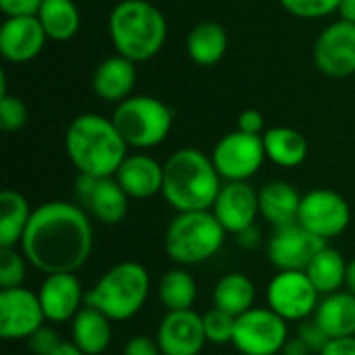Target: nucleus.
Wrapping results in <instances>:
<instances>
[{"mask_svg":"<svg viewBox=\"0 0 355 355\" xmlns=\"http://www.w3.org/2000/svg\"><path fill=\"white\" fill-rule=\"evenodd\" d=\"M19 250L29 266L46 275L77 272L94 252L89 214L73 202L52 200L33 208Z\"/></svg>","mask_w":355,"mask_h":355,"instance_id":"nucleus-1","label":"nucleus"},{"mask_svg":"<svg viewBox=\"0 0 355 355\" xmlns=\"http://www.w3.org/2000/svg\"><path fill=\"white\" fill-rule=\"evenodd\" d=\"M64 150L79 175H92L98 179L114 177L123 160L129 156V146L112 119L96 112H83L69 123Z\"/></svg>","mask_w":355,"mask_h":355,"instance_id":"nucleus-2","label":"nucleus"},{"mask_svg":"<svg viewBox=\"0 0 355 355\" xmlns=\"http://www.w3.org/2000/svg\"><path fill=\"white\" fill-rule=\"evenodd\" d=\"M223 177L212 158L198 148H181L164 162L162 198L177 212L212 210Z\"/></svg>","mask_w":355,"mask_h":355,"instance_id":"nucleus-3","label":"nucleus"},{"mask_svg":"<svg viewBox=\"0 0 355 355\" xmlns=\"http://www.w3.org/2000/svg\"><path fill=\"white\" fill-rule=\"evenodd\" d=\"M108 35L116 54L137 64L164 48L168 23L162 10L148 0H121L108 15Z\"/></svg>","mask_w":355,"mask_h":355,"instance_id":"nucleus-4","label":"nucleus"},{"mask_svg":"<svg viewBox=\"0 0 355 355\" xmlns=\"http://www.w3.org/2000/svg\"><path fill=\"white\" fill-rule=\"evenodd\" d=\"M150 295V272L144 264L125 260L110 266L85 293V306L100 310L112 322L131 320Z\"/></svg>","mask_w":355,"mask_h":355,"instance_id":"nucleus-5","label":"nucleus"},{"mask_svg":"<svg viewBox=\"0 0 355 355\" xmlns=\"http://www.w3.org/2000/svg\"><path fill=\"white\" fill-rule=\"evenodd\" d=\"M227 231L212 210L177 212L164 233V252L179 266L212 260L225 245Z\"/></svg>","mask_w":355,"mask_h":355,"instance_id":"nucleus-6","label":"nucleus"},{"mask_svg":"<svg viewBox=\"0 0 355 355\" xmlns=\"http://www.w3.org/2000/svg\"><path fill=\"white\" fill-rule=\"evenodd\" d=\"M112 123L123 135L125 144L135 150H150L160 146L173 127V110L154 96H131L114 106Z\"/></svg>","mask_w":355,"mask_h":355,"instance_id":"nucleus-7","label":"nucleus"},{"mask_svg":"<svg viewBox=\"0 0 355 355\" xmlns=\"http://www.w3.org/2000/svg\"><path fill=\"white\" fill-rule=\"evenodd\" d=\"M287 341V320L270 308H252L235 322L233 345L241 355H279Z\"/></svg>","mask_w":355,"mask_h":355,"instance_id":"nucleus-8","label":"nucleus"},{"mask_svg":"<svg viewBox=\"0 0 355 355\" xmlns=\"http://www.w3.org/2000/svg\"><path fill=\"white\" fill-rule=\"evenodd\" d=\"M268 308L287 322H302L316 314L320 293L304 270L277 272L266 289Z\"/></svg>","mask_w":355,"mask_h":355,"instance_id":"nucleus-9","label":"nucleus"},{"mask_svg":"<svg viewBox=\"0 0 355 355\" xmlns=\"http://www.w3.org/2000/svg\"><path fill=\"white\" fill-rule=\"evenodd\" d=\"M210 158L223 181H250L266 160L262 135L235 129L216 141Z\"/></svg>","mask_w":355,"mask_h":355,"instance_id":"nucleus-10","label":"nucleus"},{"mask_svg":"<svg viewBox=\"0 0 355 355\" xmlns=\"http://www.w3.org/2000/svg\"><path fill=\"white\" fill-rule=\"evenodd\" d=\"M297 223L316 237L329 241L347 231L352 223V208L349 202L333 189H312L302 196Z\"/></svg>","mask_w":355,"mask_h":355,"instance_id":"nucleus-11","label":"nucleus"},{"mask_svg":"<svg viewBox=\"0 0 355 355\" xmlns=\"http://www.w3.org/2000/svg\"><path fill=\"white\" fill-rule=\"evenodd\" d=\"M75 196H77V204L87 214H92L100 225L106 227L123 223L131 200L114 177L98 179L92 175H77Z\"/></svg>","mask_w":355,"mask_h":355,"instance_id":"nucleus-12","label":"nucleus"},{"mask_svg":"<svg viewBox=\"0 0 355 355\" xmlns=\"http://www.w3.org/2000/svg\"><path fill=\"white\" fill-rule=\"evenodd\" d=\"M314 64L335 79L355 75V23L339 19L320 31L314 42Z\"/></svg>","mask_w":355,"mask_h":355,"instance_id":"nucleus-13","label":"nucleus"},{"mask_svg":"<svg viewBox=\"0 0 355 355\" xmlns=\"http://www.w3.org/2000/svg\"><path fill=\"white\" fill-rule=\"evenodd\" d=\"M327 245L329 243L324 239L316 237L300 223H293L275 229L272 237L268 239L266 252L270 264L279 272H287V270H306L308 264L314 260V256Z\"/></svg>","mask_w":355,"mask_h":355,"instance_id":"nucleus-14","label":"nucleus"},{"mask_svg":"<svg viewBox=\"0 0 355 355\" xmlns=\"http://www.w3.org/2000/svg\"><path fill=\"white\" fill-rule=\"evenodd\" d=\"M46 322L37 293L25 287L0 291V337L4 341H27Z\"/></svg>","mask_w":355,"mask_h":355,"instance_id":"nucleus-15","label":"nucleus"},{"mask_svg":"<svg viewBox=\"0 0 355 355\" xmlns=\"http://www.w3.org/2000/svg\"><path fill=\"white\" fill-rule=\"evenodd\" d=\"M85 293L75 272L46 275L37 289L44 316L52 324L71 322L85 306Z\"/></svg>","mask_w":355,"mask_h":355,"instance_id":"nucleus-16","label":"nucleus"},{"mask_svg":"<svg viewBox=\"0 0 355 355\" xmlns=\"http://www.w3.org/2000/svg\"><path fill=\"white\" fill-rule=\"evenodd\" d=\"M212 214L227 233L239 235L260 216L258 191L248 181H225L212 206Z\"/></svg>","mask_w":355,"mask_h":355,"instance_id":"nucleus-17","label":"nucleus"},{"mask_svg":"<svg viewBox=\"0 0 355 355\" xmlns=\"http://www.w3.org/2000/svg\"><path fill=\"white\" fill-rule=\"evenodd\" d=\"M162 355H200L206 341L204 320L193 310L166 312L156 331Z\"/></svg>","mask_w":355,"mask_h":355,"instance_id":"nucleus-18","label":"nucleus"},{"mask_svg":"<svg viewBox=\"0 0 355 355\" xmlns=\"http://www.w3.org/2000/svg\"><path fill=\"white\" fill-rule=\"evenodd\" d=\"M48 42V35L37 21L31 17H4L0 25V54L4 60L15 64L31 62L40 56Z\"/></svg>","mask_w":355,"mask_h":355,"instance_id":"nucleus-19","label":"nucleus"},{"mask_svg":"<svg viewBox=\"0 0 355 355\" xmlns=\"http://www.w3.org/2000/svg\"><path fill=\"white\" fill-rule=\"evenodd\" d=\"M114 179L131 200H150L162 193L164 164L144 152L129 154L119 166Z\"/></svg>","mask_w":355,"mask_h":355,"instance_id":"nucleus-20","label":"nucleus"},{"mask_svg":"<svg viewBox=\"0 0 355 355\" xmlns=\"http://www.w3.org/2000/svg\"><path fill=\"white\" fill-rule=\"evenodd\" d=\"M135 81H137L135 62L121 54H114L104 58L96 67L92 75V89L104 102L121 104L123 100L133 96Z\"/></svg>","mask_w":355,"mask_h":355,"instance_id":"nucleus-21","label":"nucleus"},{"mask_svg":"<svg viewBox=\"0 0 355 355\" xmlns=\"http://www.w3.org/2000/svg\"><path fill=\"white\" fill-rule=\"evenodd\" d=\"M260 216L275 229L297 223L302 193L287 181H268L258 191Z\"/></svg>","mask_w":355,"mask_h":355,"instance_id":"nucleus-22","label":"nucleus"},{"mask_svg":"<svg viewBox=\"0 0 355 355\" xmlns=\"http://www.w3.org/2000/svg\"><path fill=\"white\" fill-rule=\"evenodd\" d=\"M112 341V320L92 306H83L71 320V343L85 355H102Z\"/></svg>","mask_w":355,"mask_h":355,"instance_id":"nucleus-23","label":"nucleus"},{"mask_svg":"<svg viewBox=\"0 0 355 355\" xmlns=\"http://www.w3.org/2000/svg\"><path fill=\"white\" fill-rule=\"evenodd\" d=\"M314 318L331 339L355 337V295L347 289L324 295Z\"/></svg>","mask_w":355,"mask_h":355,"instance_id":"nucleus-24","label":"nucleus"},{"mask_svg":"<svg viewBox=\"0 0 355 355\" xmlns=\"http://www.w3.org/2000/svg\"><path fill=\"white\" fill-rule=\"evenodd\" d=\"M229 48L227 29L216 21H202L187 35V54L198 67H214Z\"/></svg>","mask_w":355,"mask_h":355,"instance_id":"nucleus-25","label":"nucleus"},{"mask_svg":"<svg viewBox=\"0 0 355 355\" xmlns=\"http://www.w3.org/2000/svg\"><path fill=\"white\" fill-rule=\"evenodd\" d=\"M256 302V285L243 272H227L223 275L212 289L214 308L239 318L250 312Z\"/></svg>","mask_w":355,"mask_h":355,"instance_id":"nucleus-26","label":"nucleus"},{"mask_svg":"<svg viewBox=\"0 0 355 355\" xmlns=\"http://www.w3.org/2000/svg\"><path fill=\"white\" fill-rule=\"evenodd\" d=\"M266 160L281 168H295L308 158V141L293 127H268L262 135Z\"/></svg>","mask_w":355,"mask_h":355,"instance_id":"nucleus-27","label":"nucleus"},{"mask_svg":"<svg viewBox=\"0 0 355 355\" xmlns=\"http://www.w3.org/2000/svg\"><path fill=\"white\" fill-rule=\"evenodd\" d=\"M31 214L33 210L23 193L15 189H4L0 193V248L21 245Z\"/></svg>","mask_w":355,"mask_h":355,"instance_id":"nucleus-28","label":"nucleus"},{"mask_svg":"<svg viewBox=\"0 0 355 355\" xmlns=\"http://www.w3.org/2000/svg\"><path fill=\"white\" fill-rule=\"evenodd\" d=\"M35 17L52 42H69L81 27V12L73 0H44Z\"/></svg>","mask_w":355,"mask_h":355,"instance_id":"nucleus-29","label":"nucleus"},{"mask_svg":"<svg viewBox=\"0 0 355 355\" xmlns=\"http://www.w3.org/2000/svg\"><path fill=\"white\" fill-rule=\"evenodd\" d=\"M304 272L308 275V279L320 295H331L345 287L347 262L339 250L327 245L314 256V260L308 264Z\"/></svg>","mask_w":355,"mask_h":355,"instance_id":"nucleus-30","label":"nucleus"},{"mask_svg":"<svg viewBox=\"0 0 355 355\" xmlns=\"http://www.w3.org/2000/svg\"><path fill=\"white\" fill-rule=\"evenodd\" d=\"M158 302L166 312H181V310H193L196 297H198V283L191 272L181 268L166 270L158 281Z\"/></svg>","mask_w":355,"mask_h":355,"instance_id":"nucleus-31","label":"nucleus"},{"mask_svg":"<svg viewBox=\"0 0 355 355\" xmlns=\"http://www.w3.org/2000/svg\"><path fill=\"white\" fill-rule=\"evenodd\" d=\"M27 264L29 262L19 248H0V289L23 287Z\"/></svg>","mask_w":355,"mask_h":355,"instance_id":"nucleus-32","label":"nucleus"},{"mask_svg":"<svg viewBox=\"0 0 355 355\" xmlns=\"http://www.w3.org/2000/svg\"><path fill=\"white\" fill-rule=\"evenodd\" d=\"M204 335H206V341L212 343V345H229L233 343V335H235V322L237 318L218 310V308H212L208 310L204 316Z\"/></svg>","mask_w":355,"mask_h":355,"instance_id":"nucleus-33","label":"nucleus"},{"mask_svg":"<svg viewBox=\"0 0 355 355\" xmlns=\"http://www.w3.org/2000/svg\"><path fill=\"white\" fill-rule=\"evenodd\" d=\"M27 106L19 96H10L8 92L0 94V127L6 133L21 131L27 123Z\"/></svg>","mask_w":355,"mask_h":355,"instance_id":"nucleus-34","label":"nucleus"},{"mask_svg":"<svg viewBox=\"0 0 355 355\" xmlns=\"http://www.w3.org/2000/svg\"><path fill=\"white\" fill-rule=\"evenodd\" d=\"M281 6L300 19H322L337 12L341 0H279Z\"/></svg>","mask_w":355,"mask_h":355,"instance_id":"nucleus-35","label":"nucleus"},{"mask_svg":"<svg viewBox=\"0 0 355 355\" xmlns=\"http://www.w3.org/2000/svg\"><path fill=\"white\" fill-rule=\"evenodd\" d=\"M297 337H300L314 354H320V352L329 345V341H331V337L327 335V331L318 324V320H316L314 316L300 322V327H297Z\"/></svg>","mask_w":355,"mask_h":355,"instance_id":"nucleus-36","label":"nucleus"},{"mask_svg":"<svg viewBox=\"0 0 355 355\" xmlns=\"http://www.w3.org/2000/svg\"><path fill=\"white\" fill-rule=\"evenodd\" d=\"M60 337H58V333L54 331V329H50V327H42V329H37L29 339H27V347H29V352L33 355H52L58 347H60Z\"/></svg>","mask_w":355,"mask_h":355,"instance_id":"nucleus-37","label":"nucleus"},{"mask_svg":"<svg viewBox=\"0 0 355 355\" xmlns=\"http://www.w3.org/2000/svg\"><path fill=\"white\" fill-rule=\"evenodd\" d=\"M237 129L243 131V133H250V135H264V131L268 129L266 127V121H264V114L256 108H245L239 119H237Z\"/></svg>","mask_w":355,"mask_h":355,"instance_id":"nucleus-38","label":"nucleus"},{"mask_svg":"<svg viewBox=\"0 0 355 355\" xmlns=\"http://www.w3.org/2000/svg\"><path fill=\"white\" fill-rule=\"evenodd\" d=\"M123 355H162V352H160V345H158L156 337L135 335L125 343Z\"/></svg>","mask_w":355,"mask_h":355,"instance_id":"nucleus-39","label":"nucleus"},{"mask_svg":"<svg viewBox=\"0 0 355 355\" xmlns=\"http://www.w3.org/2000/svg\"><path fill=\"white\" fill-rule=\"evenodd\" d=\"M44 0H0L4 17H31L37 15Z\"/></svg>","mask_w":355,"mask_h":355,"instance_id":"nucleus-40","label":"nucleus"},{"mask_svg":"<svg viewBox=\"0 0 355 355\" xmlns=\"http://www.w3.org/2000/svg\"><path fill=\"white\" fill-rule=\"evenodd\" d=\"M318 355H355V337L331 339L329 345Z\"/></svg>","mask_w":355,"mask_h":355,"instance_id":"nucleus-41","label":"nucleus"},{"mask_svg":"<svg viewBox=\"0 0 355 355\" xmlns=\"http://www.w3.org/2000/svg\"><path fill=\"white\" fill-rule=\"evenodd\" d=\"M237 243H239L241 248H245V250H256V248L262 243V233H260V229L254 225V227L241 231V233L237 235Z\"/></svg>","mask_w":355,"mask_h":355,"instance_id":"nucleus-42","label":"nucleus"},{"mask_svg":"<svg viewBox=\"0 0 355 355\" xmlns=\"http://www.w3.org/2000/svg\"><path fill=\"white\" fill-rule=\"evenodd\" d=\"M283 355H312L314 352L295 335V337H289V341L285 343V347H283Z\"/></svg>","mask_w":355,"mask_h":355,"instance_id":"nucleus-43","label":"nucleus"},{"mask_svg":"<svg viewBox=\"0 0 355 355\" xmlns=\"http://www.w3.org/2000/svg\"><path fill=\"white\" fill-rule=\"evenodd\" d=\"M337 12H339V19L355 23V0H341Z\"/></svg>","mask_w":355,"mask_h":355,"instance_id":"nucleus-44","label":"nucleus"},{"mask_svg":"<svg viewBox=\"0 0 355 355\" xmlns=\"http://www.w3.org/2000/svg\"><path fill=\"white\" fill-rule=\"evenodd\" d=\"M52 355H85V354H83L75 343H71V341H62V343H60V347H58V349H56Z\"/></svg>","mask_w":355,"mask_h":355,"instance_id":"nucleus-45","label":"nucleus"},{"mask_svg":"<svg viewBox=\"0 0 355 355\" xmlns=\"http://www.w3.org/2000/svg\"><path fill=\"white\" fill-rule=\"evenodd\" d=\"M345 289L355 295V258L347 262V275H345Z\"/></svg>","mask_w":355,"mask_h":355,"instance_id":"nucleus-46","label":"nucleus"}]
</instances>
